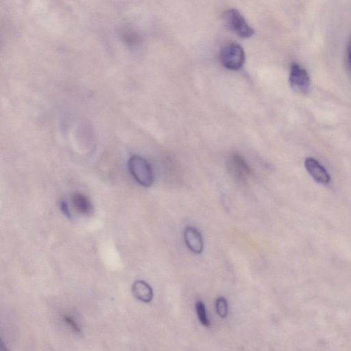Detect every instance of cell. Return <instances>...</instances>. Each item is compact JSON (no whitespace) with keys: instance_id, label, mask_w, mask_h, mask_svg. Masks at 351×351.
I'll return each mask as SVG.
<instances>
[{"instance_id":"obj_4","label":"cell","mask_w":351,"mask_h":351,"mask_svg":"<svg viewBox=\"0 0 351 351\" xmlns=\"http://www.w3.org/2000/svg\"><path fill=\"white\" fill-rule=\"evenodd\" d=\"M227 168L231 176L240 184H244L252 174L250 166L239 154H233L229 156Z\"/></svg>"},{"instance_id":"obj_3","label":"cell","mask_w":351,"mask_h":351,"mask_svg":"<svg viewBox=\"0 0 351 351\" xmlns=\"http://www.w3.org/2000/svg\"><path fill=\"white\" fill-rule=\"evenodd\" d=\"M224 19L227 27L240 37L249 38L254 34L253 28L248 24L244 17L237 9L230 8L226 11Z\"/></svg>"},{"instance_id":"obj_13","label":"cell","mask_w":351,"mask_h":351,"mask_svg":"<svg viewBox=\"0 0 351 351\" xmlns=\"http://www.w3.org/2000/svg\"><path fill=\"white\" fill-rule=\"evenodd\" d=\"M60 209H61L63 214H64L66 217L70 218L71 215L70 211H69V207H68L67 203L63 201H61V203H60Z\"/></svg>"},{"instance_id":"obj_7","label":"cell","mask_w":351,"mask_h":351,"mask_svg":"<svg viewBox=\"0 0 351 351\" xmlns=\"http://www.w3.org/2000/svg\"><path fill=\"white\" fill-rule=\"evenodd\" d=\"M184 236L186 246L191 252L197 254L202 253L204 242L202 234L197 229L193 226H187L184 229Z\"/></svg>"},{"instance_id":"obj_2","label":"cell","mask_w":351,"mask_h":351,"mask_svg":"<svg viewBox=\"0 0 351 351\" xmlns=\"http://www.w3.org/2000/svg\"><path fill=\"white\" fill-rule=\"evenodd\" d=\"M221 63L227 69L238 70L245 62V51L242 46L236 43L224 45L219 53Z\"/></svg>"},{"instance_id":"obj_9","label":"cell","mask_w":351,"mask_h":351,"mask_svg":"<svg viewBox=\"0 0 351 351\" xmlns=\"http://www.w3.org/2000/svg\"><path fill=\"white\" fill-rule=\"evenodd\" d=\"M71 202L75 210L79 214L88 215L92 210V204L89 200L82 194H74L71 197Z\"/></svg>"},{"instance_id":"obj_8","label":"cell","mask_w":351,"mask_h":351,"mask_svg":"<svg viewBox=\"0 0 351 351\" xmlns=\"http://www.w3.org/2000/svg\"><path fill=\"white\" fill-rule=\"evenodd\" d=\"M133 293L138 300L144 302H150L153 299L152 287L144 281H137L133 285Z\"/></svg>"},{"instance_id":"obj_10","label":"cell","mask_w":351,"mask_h":351,"mask_svg":"<svg viewBox=\"0 0 351 351\" xmlns=\"http://www.w3.org/2000/svg\"><path fill=\"white\" fill-rule=\"evenodd\" d=\"M196 309L197 312L198 316H199V319L200 322L202 325L205 326V327H209L211 325L210 322H209V318L207 314V310H206L205 306L204 303L201 301H197L196 304Z\"/></svg>"},{"instance_id":"obj_14","label":"cell","mask_w":351,"mask_h":351,"mask_svg":"<svg viewBox=\"0 0 351 351\" xmlns=\"http://www.w3.org/2000/svg\"><path fill=\"white\" fill-rule=\"evenodd\" d=\"M348 55H349V59H350L351 58V38L349 45H348Z\"/></svg>"},{"instance_id":"obj_12","label":"cell","mask_w":351,"mask_h":351,"mask_svg":"<svg viewBox=\"0 0 351 351\" xmlns=\"http://www.w3.org/2000/svg\"><path fill=\"white\" fill-rule=\"evenodd\" d=\"M63 320H64L65 322H66L76 334H81V329H80L79 326L78 325L77 322H76V320H75L71 316L65 315L63 316Z\"/></svg>"},{"instance_id":"obj_5","label":"cell","mask_w":351,"mask_h":351,"mask_svg":"<svg viewBox=\"0 0 351 351\" xmlns=\"http://www.w3.org/2000/svg\"><path fill=\"white\" fill-rule=\"evenodd\" d=\"M289 84L296 92L307 94L310 89L311 81L307 71L298 63H293L290 68Z\"/></svg>"},{"instance_id":"obj_6","label":"cell","mask_w":351,"mask_h":351,"mask_svg":"<svg viewBox=\"0 0 351 351\" xmlns=\"http://www.w3.org/2000/svg\"><path fill=\"white\" fill-rule=\"evenodd\" d=\"M304 166L307 172L316 182L324 184L330 182V175L327 169L316 159L312 157L307 158L304 161Z\"/></svg>"},{"instance_id":"obj_15","label":"cell","mask_w":351,"mask_h":351,"mask_svg":"<svg viewBox=\"0 0 351 351\" xmlns=\"http://www.w3.org/2000/svg\"><path fill=\"white\" fill-rule=\"evenodd\" d=\"M349 64H350L351 68V59H349Z\"/></svg>"},{"instance_id":"obj_11","label":"cell","mask_w":351,"mask_h":351,"mask_svg":"<svg viewBox=\"0 0 351 351\" xmlns=\"http://www.w3.org/2000/svg\"><path fill=\"white\" fill-rule=\"evenodd\" d=\"M216 312L219 317L225 318L228 316V302L225 298L220 297L217 298L216 302Z\"/></svg>"},{"instance_id":"obj_1","label":"cell","mask_w":351,"mask_h":351,"mask_svg":"<svg viewBox=\"0 0 351 351\" xmlns=\"http://www.w3.org/2000/svg\"><path fill=\"white\" fill-rule=\"evenodd\" d=\"M129 168L133 178L141 185L149 187L154 184V175L152 166L144 158L133 156L129 159Z\"/></svg>"}]
</instances>
